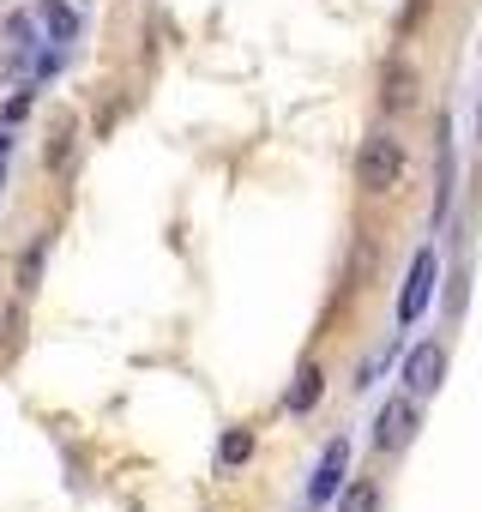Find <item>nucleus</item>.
<instances>
[{
    "label": "nucleus",
    "instance_id": "9b49d317",
    "mask_svg": "<svg viewBox=\"0 0 482 512\" xmlns=\"http://www.w3.org/2000/svg\"><path fill=\"white\" fill-rule=\"evenodd\" d=\"M476 139H482V109H476Z\"/></svg>",
    "mask_w": 482,
    "mask_h": 512
},
{
    "label": "nucleus",
    "instance_id": "f03ea898",
    "mask_svg": "<svg viewBox=\"0 0 482 512\" xmlns=\"http://www.w3.org/2000/svg\"><path fill=\"white\" fill-rule=\"evenodd\" d=\"M416 404H422V398H410V392L380 404V416H374V446H380V452H404V446L416 440V428H422V410H416Z\"/></svg>",
    "mask_w": 482,
    "mask_h": 512
},
{
    "label": "nucleus",
    "instance_id": "6e6552de",
    "mask_svg": "<svg viewBox=\"0 0 482 512\" xmlns=\"http://www.w3.org/2000/svg\"><path fill=\"white\" fill-rule=\"evenodd\" d=\"M374 506H380L374 482H350V488H344V500H338V512H374Z\"/></svg>",
    "mask_w": 482,
    "mask_h": 512
},
{
    "label": "nucleus",
    "instance_id": "0eeeda50",
    "mask_svg": "<svg viewBox=\"0 0 482 512\" xmlns=\"http://www.w3.org/2000/svg\"><path fill=\"white\" fill-rule=\"evenodd\" d=\"M248 452H254V434H248V428H235V434H223L217 464H248Z\"/></svg>",
    "mask_w": 482,
    "mask_h": 512
},
{
    "label": "nucleus",
    "instance_id": "39448f33",
    "mask_svg": "<svg viewBox=\"0 0 482 512\" xmlns=\"http://www.w3.org/2000/svg\"><path fill=\"white\" fill-rule=\"evenodd\" d=\"M344 470H350V440H332V446H326V458H320V470H314V482H308V500H314V506H326V500L344 488Z\"/></svg>",
    "mask_w": 482,
    "mask_h": 512
},
{
    "label": "nucleus",
    "instance_id": "20e7f679",
    "mask_svg": "<svg viewBox=\"0 0 482 512\" xmlns=\"http://www.w3.org/2000/svg\"><path fill=\"white\" fill-rule=\"evenodd\" d=\"M434 272H440V260L422 247V253H416V266H410V278H404V296H398V320H404V326H416V314L428 308V296H434Z\"/></svg>",
    "mask_w": 482,
    "mask_h": 512
},
{
    "label": "nucleus",
    "instance_id": "9d476101",
    "mask_svg": "<svg viewBox=\"0 0 482 512\" xmlns=\"http://www.w3.org/2000/svg\"><path fill=\"white\" fill-rule=\"evenodd\" d=\"M73 31H79V13H73V7H55V13H49V37H55V43H67Z\"/></svg>",
    "mask_w": 482,
    "mask_h": 512
},
{
    "label": "nucleus",
    "instance_id": "1a4fd4ad",
    "mask_svg": "<svg viewBox=\"0 0 482 512\" xmlns=\"http://www.w3.org/2000/svg\"><path fill=\"white\" fill-rule=\"evenodd\" d=\"M386 109H410V67L386 73Z\"/></svg>",
    "mask_w": 482,
    "mask_h": 512
},
{
    "label": "nucleus",
    "instance_id": "f257e3e1",
    "mask_svg": "<svg viewBox=\"0 0 482 512\" xmlns=\"http://www.w3.org/2000/svg\"><path fill=\"white\" fill-rule=\"evenodd\" d=\"M356 175L368 193H392L404 181V145L392 133H368L362 139V157H356Z\"/></svg>",
    "mask_w": 482,
    "mask_h": 512
},
{
    "label": "nucleus",
    "instance_id": "ddd939ff",
    "mask_svg": "<svg viewBox=\"0 0 482 512\" xmlns=\"http://www.w3.org/2000/svg\"><path fill=\"white\" fill-rule=\"evenodd\" d=\"M49 7H55V0H49Z\"/></svg>",
    "mask_w": 482,
    "mask_h": 512
},
{
    "label": "nucleus",
    "instance_id": "423d86ee",
    "mask_svg": "<svg viewBox=\"0 0 482 512\" xmlns=\"http://www.w3.org/2000/svg\"><path fill=\"white\" fill-rule=\"evenodd\" d=\"M320 386H326V374H320V368L308 362V368L296 374V392H290V410H296V416H308V410L320 404Z\"/></svg>",
    "mask_w": 482,
    "mask_h": 512
},
{
    "label": "nucleus",
    "instance_id": "7ed1b4c3",
    "mask_svg": "<svg viewBox=\"0 0 482 512\" xmlns=\"http://www.w3.org/2000/svg\"><path fill=\"white\" fill-rule=\"evenodd\" d=\"M440 380H446V344L422 338V344L404 356V392H410V398H428V392H440Z\"/></svg>",
    "mask_w": 482,
    "mask_h": 512
},
{
    "label": "nucleus",
    "instance_id": "f8f14e48",
    "mask_svg": "<svg viewBox=\"0 0 482 512\" xmlns=\"http://www.w3.org/2000/svg\"><path fill=\"white\" fill-rule=\"evenodd\" d=\"M0 157H7V133H0Z\"/></svg>",
    "mask_w": 482,
    "mask_h": 512
}]
</instances>
